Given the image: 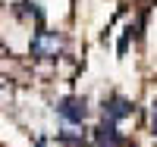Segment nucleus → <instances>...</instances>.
Wrapping results in <instances>:
<instances>
[{
	"label": "nucleus",
	"instance_id": "423d86ee",
	"mask_svg": "<svg viewBox=\"0 0 157 147\" xmlns=\"http://www.w3.org/2000/svg\"><path fill=\"white\" fill-rule=\"evenodd\" d=\"M57 144H63V147H91V138L85 131H78V125H66V128L57 131Z\"/></svg>",
	"mask_w": 157,
	"mask_h": 147
},
{
	"label": "nucleus",
	"instance_id": "0eeeda50",
	"mask_svg": "<svg viewBox=\"0 0 157 147\" xmlns=\"http://www.w3.org/2000/svg\"><path fill=\"white\" fill-rule=\"evenodd\" d=\"M151 135L157 138V100H154V106H151Z\"/></svg>",
	"mask_w": 157,
	"mask_h": 147
},
{
	"label": "nucleus",
	"instance_id": "39448f33",
	"mask_svg": "<svg viewBox=\"0 0 157 147\" xmlns=\"http://www.w3.org/2000/svg\"><path fill=\"white\" fill-rule=\"evenodd\" d=\"M16 16H29L35 22V28H44V25H47V13L41 9L38 0H19V3H16Z\"/></svg>",
	"mask_w": 157,
	"mask_h": 147
},
{
	"label": "nucleus",
	"instance_id": "6e6552de",
	"mask_svg": "<svg viewBox=\"0 0 157 147\" xmlns=\"http://www.w3.org/2000/svg\"><path fill=\"white\" fill-rule=\"evenodd\" d=\"M35 147H47V144H44V141H38V144H35Z\"/></svg>",
	"mask_w": 157,
	"mask_h": 147
},
{
	"label": "nucleus",
	"instance_id": "20e7f679",
	"mask_svg": "<svg viewBox=\"0 0 157 147\" xmlns=\"http://www.w3.org/2000/svg\"><path fill=\"white\" fill-rule=\"evenodd\" d=\"M91 147H126V138H123L120 125L101 119V122L91 128Z\"/></svg>",
	"mask_w": 157,
	"mask_h": 147
},
{
	"label": "nucleus",
	"instance_id": "f03ea898",
	"mask_svg": "<svg viewBox=\"0 0 157 147\" xmlns=\"http://www.w3.org/2000/svg\"><path fill=\"white\" fill-rule=\"evenodd\" d=\"M29 53L35 60H57L63 53V35L50 31L47 25H44V28H35L32 41H29Z\"/></svg>",
	"mask_w": 157,
	"mask_h": 147
},
{
	"label": "nucleus",
	"instance_id": "7ed1b4c3",
	"mask_svg": "<svg viewBox=\"0 0 157 147\" xmlns=\"http://www.w3.org/2000/svg\"><path fill=\"white\" fill-rule=\"evenodd\" d=\"M135 116V100L120 94V91H113V94H107L101 100V119H107V122H126V119Z\"/></svg>",
	"mask_w": 157,
	"mask_h": 147
},
{
	"label": "nucleus",
	"instance_id": "f257e3e1",
	"mask_svg": "<svg viewBox=\"0 0 157 147\" xmlns=\"http://www.w3.org/2000/svg\"><path fill=\"white\" fill-rule=\"evenodd\" d=\"M54 113L60 116L63 125H78L82 128L88 122V116H91V106H88V97H82V94H66V97L57 100Z\"/></svg>",
	"mask_w": 157,
	"mask_h": 147
}]
</instances>
